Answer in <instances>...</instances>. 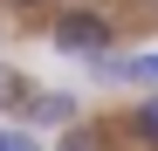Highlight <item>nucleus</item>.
<instances>
[{"label": "nucleus", "mask_w": 158, "mask_h": 151, "mask_svg": "<svg viewBox=\"0 0 158 151\" xmlns=\"http://www.w3.org/2000/svg\"><path fill=\"white\" fill-rule=\"evenodd\" d=\"M131 131H138L144 144H158V96H144V103H138V117H131Z\"/></svg>", "instance_id": "obj_3"}, {"label": "nucleus", "mask_w": 158, "mask_h": 151, "mask_svg": "<svg viewBox=\"0 0 158 151\" xmlns=\"http://www.w3.org/2000/svg\"><path fill=\"white\" fill-rule=\"evenodd\" d=\"M28 110H35V117H69V96H35Z\"/></svg>", "instance_id": "obj_5"}, {"label": "nucleus", "mask_w": 158, "mask_h": 151, "mask_svg": "<svg viewBox=\"0 0 158 151\" xmlns=\"http://www.w3.org/2000/svg\"><path fill=\"white\" fill-rule=\"evenodd\" d=\"M7 7H41V0H7Z\"/></svg>", "instance_id": "obj_7"}, {"label": "nucleus", "mask_w": 158, "mask_h": 151, "mask_svg": "<svg viewBox=\"0 0 158 151\" xmlns=\"http://www.w3.org/2000/svg\"><path fill=\"white\" fill-rule=\"evenodd\" d=\"M103 76H117V83H158V55H131V62H110V55H96Z\"/></svg>", "instance_id": "obj_2"}, {"label": "nucleus", "mask_w": 158, "mask_h": 151, "mask_svg": "<svg viewBox=\"0 0 158 151\" xmlns=\"http://www.w3.org/2000/svg\"><path fill=\"white\" fill-rule=\"evenodd\" d=\"M55 48H62V55H110V21H103V14H62L55 21Z\"/></svg>", "instance_id": "obj_1"}, {"label": "nucleus", "mask_w": 158, "mask_h": 151, "mask_svg": "<svg viewBox=\"0 0 158 151\" xmlns=\"http://www.w3.org/2000/svg\"><path fill=\"white\" fill-rule=\"evenodd\" d=\"M21 96H28V89H21V76H14V69H0V110H14Z\"/></svg>", "instance_id": "obj_4"}, {"label": "nucleus", "mask_w": 158, "mask_h": 151, "mask_svg": "<svg viewBox=\"0 0 158 151\" xmlns=\"http://www.w3.org/2000/svg\"><path fill=\"white\" fill-rule=\"evenodd\" d=\"M0 151H35V137H14V131H0Z\"/></svg>", "instance_id": "obj_6"}]
</instances>
